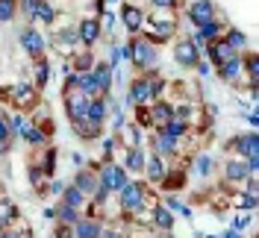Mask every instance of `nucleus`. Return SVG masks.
<instances>
[{
	"instance_id": "1",
	"label": "nucleus",
	"mask_w": 259,
	"mask_h": 238,
	"mask_svg": "<svg viewBox=\"0 0 259 238\" xmlns=\"http://www.w3.org/2000/svg\"><path fill=\"white\" fill-rule=\"evenodd\" d=\"M127 185V168L124 165H106L100 171V188L103 191H121Z\"/></svg>"
},
{
	"instance_id": "2",
	"label": "nucleus",
	"mask_w": 259,
	"mask_h": 238,
	"mask_svg": "<svg viewBox=\"0 0 259 238\" xmlns=\"http://www.w3.org/2000/svg\"><path fill=\"white\" fill-rule=\"evenodd\" d=\"M189 18L197 27H203L206 21H215V3L212 0H194L192 6H189Z\"/></svg>"
},
{
	"instance_id": "3",
	"label": "nucleus",
	"mask_w": 259,
	"mask_h": 238,
	"mask_svg": "<svg viewBox=\"0 0 259 238\" xmlns=\"http://www.w3.org/2000/svg\"><path fill=\"white\" fill-rule=\"evenodd\" d=\"M89 103H92V97H85L82 91H77V94H68V100H65V109H68L71 124H74V121H80V118H85Z\"/></svg>"
},
{
	"instance_id": "4",
	"label": "nucleus",
	"mask_w": 259,
	"mask_h": 238,
	"mask_svg": "<svg viewBox=\"0 0 259 238\" xmlns=\"http://www.w3.org/2000/svg\"><path fill=\"white\" fill-rule=\"evenodd\" d=\"M118 194H121V209H139L145 203V188L139 182H127Z\"/></svg>"
},
{
	"instance_id": "5",
	"label": "nucleus",
	"mask_w": 259,
	"mask_h": 238,
	"mask_svg": "<svg viewBox=\"0 0 259 238\" xmlns=\"http://www.w3.org/2000/svg\"><path fill=\"white\" fill-rule=\"evenodd\" d=\"M130 56H133V62L139 65V68H150V65H156V50L150 41H139V44H133L130 47Z\"/></svg>"
},
{
	"instance_id": "6",
	"label": "nucleus",
	"mask_w": 259,
	"mask_h": 238,
	"mask_svg": "<svg viewBox=\"0 0 259 238\" xmlns=\"http://www.w3.org/2000/svg\"><path fill=\"white\" fill-rule=\"evenodd\" d=\"M197 44L194 41H183V44H177V50H174V59H177L183 68H192V65H197Z\"/></svg>"
},
{
	"instance_id": "7",
	"label": "nucleus",
	"mask_w": 259,
	"mask_h": 238,
	"mask_svg": "<svg viewBox=\"0 0 259 238\" xmlns=\"http://www.w3.org/2000/svg\"><path fill=\"white\" fill-rule=\"evenodd\" d=\"M121 18H124V27H127L130 32L142 30V24H145V15H142V9H139V6H133V3L121 6Z\"/></svg>"
},
{
	"instance_id": "8",
	"label": "nucleus",
	"mask_w": 259,
	"mask_h": 238,
	"mask_svg": "<svg viewBox=\"0 0 259 238\" xmlns=\"http://www.w3.org/2000/svg\"><path fill=\"white\" fill-rule=\"evenodd\" d=\"M233 56H236V50L230 47L227 41H212V44H209V59L218 65V68H221L224 62H230Z\"/></svg>"
},
{
	"instance_id": "9",
	"label": "nucleus",
	"mask_w": 259,
	"mask_h": 238,
	"mask_svg": "<svg viewBox=\"0 0 259 238\" xmlns=\"http://www.w3.org/2000/svg\"><path fill=\"white\" fill-rule=\"evenodd\" d=\"M92 77L97 82V91H109V85H112V65L97 62L95 71H92Z\"/></svg>"
},
{
	"instance_id": "10",
	"label": "nucleus",
	"mask_w": 259,
	"mask_h": 238,
	"mask_svg": "<svg viewBox=\"0 0 259 238\" xmlns=\"http://www.w3.org/2000/svg\"><path fill=\"white\" fill-rule=\"evenodd\" d=\"M21 44H24V50H27V53L38 56V53L45 50V38H41L35 30H24V32H21Z\"/></svg>"
},
{
	"instance_id": "11",
	"label": "nucleus",
	"mask_w": 259,
	"mask_h": 238,
	"mask_svg": "<svg viewBox=\"0 0 259 238\" xmlns=\"http://www.w3.org/2000/svg\"><path fill=\"white\" fill-rule=\"evenodd\" d=\"M233 147H236L242 156H247V159H253L259 153V141H256V135H253V132H247V135H242V138H236Z\"/></svg>"
},
{
	"instance_id": "12",
	"label": "nucleus",
	"mask_w": 259,
	"mask_h": 238,
	"mask_svg": "<svg viewBox=\"0 0 259 238\" xmlns=\"http://www.w3.org/2000/svg\"><path fill=\"white\" fill-rule=\"evenodd\" d=\"M147 97H153L150 82H147V79H136V82L130 85V100H133V103H145Z\"/></svg>"
},
{
	"instance_id": "13",
	"label": "nucleus",
	"mask_w": 259,
	"mask_h": 238,
	"mask_svg": "<svg viewBox=\"0 0 259 238\" xmlns=\"http://www.w3.org/2000/svg\"><path fill=\"white\" fill-rule=\"evenodd\" d=\"M74 132H77L80 138H97L100 124H95L92 118H80V121H74Z\"/></svg>"
},
{
	"instance_id": "14",
	"label": "nucleus",
	"mask_w": 259,
	"mask_h": 238,
	"mask_svg": "<svg viewBox=\"0 0 259 238\" xmlns=\"http://www.w3.org/2000/svg\"><path fill=\"white\" fill-rule=\"evenodd\" d=\"M100 223L97 221H77V226H74V235L77 238H100Z\"/></svg>"
},
{
	"instance_id": "15",
	"label": "nucleus",
	"mask_w": 259,
	"mask_h": 238,
	"mask_svg": "<svg viewBox=\"0 0 259 238\" xmlns=\"http://www.w3.org/2000/svg\"><path fill=\"white\" fill-rule=\"evenodd\" d=\"M147 112H150V124L156 121V124H162V127H165L168 121H174V109H171L168 103H156L153 109H147Z\"/></svg>"
},
{
	"instance_id": "16",
	"label": "nucleus",
	"mask_w": 259,
	"mask_h": 238,
	"mask_svg": "<svg viewBox=\"0 0 259 238\" xmlns=\"http://www.w3.org/2000/svg\"><path fill=\"white\" fill-rule=\"evenodd\" d=\"M239 77H242V59H239V56H233L230 62L221 65V79H227V82H236Z\"/></svg>"
},
{
	"instance_id": "17",
	"label": "nucleus",
	"mask_w": 259,
	"mask_h": 238,
	"mask_svg": "<svg viewBox=\"0 0 259 238\" xmlns=\"http://www.w3.org/2000/svg\"><path fill=\"white\" fill-rule=\"evenodd\" d=\"M218 32H221V24H218V21H206V24L200 27V32L194 35V44H197V41H215Z\"/></svg>"
},
{
	"instance_id": "18",
	"label": "nucleus",
	"mask_w": 259,
	"mask_h": 238,
	"mask_svg": "<svg viewBox=\"0 0 259 238\" xmlns=\"http://www.w3.org/2000/svg\"><path fill=\"white\" fill-rule=\"evenodd\" d=\"M77 32H80V41H85V44H95L97 35H100V30H97V21H82Z\"/></svg>"
},
{
	"instance_id": "19",
	"label": "nucleus",
	"mask_w": 259,
	"mask_h": 238,
	"mask_svg": "<svg viewBox=\"0 0 259 238\" xmlns=\"http://www.w3.org/2000/svg\"><path fill=\"white\" fill-rule=\"evenodd\" d=\"M124 168H130V171H145V153L139 150V147H133L127 153V162H124Z\"/></svg>"
},
{
	"instance_id": "20",
	"label": "nucleus",
	"mask_w": 259,
	"mask_h": 238,
	"mask_svg": "<svg viewBox=\"0 0 259 238\" xmlns=\"http://www.w3.org/2000/svg\"><path fill=\"white\" fill-rule=\"evenodd\" d=\"M85 118H92L95 124H103V118H106V103H103V100H92V103H89V112H85Z\"/></svg>"
},
{
	"instance_id": "21",
	"label": "nucleus",
	"mask_w": 259,
	"mask_h": 238,
	"mask_svg": "<svg viewBox=\"0 0 259 238\" xmlns=\"http://www.w3.org/2000/svg\"><path fill=\"white\" fill-rule=\"evenodd\" d=\"M74 188L85 194V191H97V182H95V176H92V174L80 171V174H77V179H74Z\"/></svg>"
},
{
	"instance_id": "22",
	"label": "nucleus",
	"mask_w": 259,
	"mask_h": 238,
	"mask_svg": "<svg viewBox=\"0 0 259 238\" xmlns=\"http://www.w3.org/2000/svg\"><path fill=\"white\" fill-rule=\"evenodd\" d=\"M21 135H24V141H30V144H45V132H41V129H35V127L30 124V121L24 124Z\"/></svg>"
},
{
	"instance_id": "23",
	"label": "nucleus",
	"mask_w": 259,
	"mask_h": 238,
	"mask_svg": "<svg viewBox=\"0 0 259 238\" xmlns=\"http://www.w3.org/2000/svg\"><path fill=\"white\" fill-rule=\"evenodd\" d=\"M15 218H18V209L12 206L9 200H3V203H0V229H3L6 223H12Z\"/></svg>"
},
{
	"instance_id": "24",
	"label": "nucleus",
	"mask_w": 259,
	"mask_h": 238,
	"mask_svg": "<svg viewBox=\"0 0 259 238\" xmlns=\"http://www.w3.org/2000/svg\"><path fill=\"white\" fill-rule=\"evenodd\" d=\"M153 215H156V218H153V221H156V226H162V229H171V226H174V215H171V209L159 206Z\"/></svg>"
},
{
	"instance_id": "25",
	"label": "nucleus",
	"mask_w": 259,
	"mask_h": 238,
	"mask_svg": "<svg viewBox=\"0 0 259 238\" xmlns=\"http://www.w3.org/2000/svg\"><path fill=\"white\" fill-rule=\"evenodd\" d=\"M77 85L82 88V94H85V97L97 94V82H95V77H92V74H82V77H77Z\"/></svg>"
},
{
	"instance_id": "26",
	"label": "nucleus",
	"mask_w": 259,
	"mask_h": 238,
	"mask_svg": "<svg viewBox=\"0 0 259 238\" xmlns=\"http://www.w3.org/2000/svg\"><path fill=\"white\" fill-rule=\"evenodd\" d=\"M247 174L250 171H247V165H242V162H230L227 165V179H244Z\"/></svg>"
},
{
	"instance_id": "27",
	"label": "nucleus",
	"mask_w": 259,
	"mask_h": 238,
	"mask_svg": "<svg viewBox=\"0 0 259 238\" xmlns=\"http://www.w3.org/2000/svg\"><path fill=\"white\" fill-rule=\"evenodd\" d=\"M48 77H50V65L45 59H38L35 62V85L41 88V85H48Z\"/></svg>"
},
{
	"instance_id": "28",
	"label": "nucleus",
	"mask_w": 259,
	"mask_h": 238,
	"mask_svg": "<svg viewBox=\"0 0 259 238\" xmlns=\"http://www.w3.org/2000/svg\"><path fill=\"white\" fill-rule=\"evenodd\" d=\"M174 147H177V138L168 135V132H159V138H156V150H159V153H171Z\"/></svg>"
},
{
	"instance_id": "29",
	"label": "nucleus",
	"mask_w": 259,
	"mask_h": 238,
	"mask_svg": "<svg viewBox=\"0 0 259 238\" xmlns=\"http://www.w3.org/2000/svg\"><path fill=\"white\" fill-rule=\"evenodd\" d=\"M65 206H71V209H80L82 206V191H77L74 185L65 191Z\"/></svg>"
},
{
	"instance_id": "30",
	"label": "nucleus",
	"mask_w": 259,
	"mask_h": 238,
	"mask_svg": "<svg viewBox=\"0 0 259 238\" xmlns=\"http://www.w3.org/2000/svg\"><path fill=\"white\" fill-rule=\"evenodd\" d=\"M147 176H150V179H156V182H159L162 176H165V168H162V162H159L156 156L147 162Z\"/></svg>"
},
{
	"instance_id": "31",
	"label": "nucleus",
	"mask_w": 259,
	"mask_h": 238,
	"mask_svg": "<svg viewBox=\"0 0 259 238\" xmlns=\"http://www.w3.org/2000/svg\"><path fill=\"white\" fill-rule=\"evenodd\" d=\"M227 44L233 50H242L244 44H247V38H244V32H239V30H230V35H227Z\"/></svg>"
},
{
	"instance_id": "32",
	"label": "nucleus",
	"mask_w": 259,
	"mask_h": 238,
	"mask_svg": "<svg viewBox=\"0 0 259 238\" xmlns=\"http://www.w3.org/2000/svg\"><path fill=\"white\" fill-rule=\"evenodd\" d=\"M56 215H59V218H62L65 223H68V226H74V223L80 221V215H77V209L65 206V203H62V209H59V212H56Z\"/></svg>"
},
{
	"instance_id": "33",
	"label": "nucleus",
	"mask_w": 259,
	"mask_h": 238,
	"mask_svg": "<svg viewBox=\"0 0 259 238\" xmlns=\"http://www.w3.org/2000/svg\"><path fill=\"white\" fill-rule=\"evenodd\" d=\"M162 132H168V135H174V138H180V135L186 132V121H168V124L162 127Z\"/></svg>"
},
{
	"instance_id": "34",
	"label": "nucleus",
	"mask_w": 259,
	"mask_h": 238,
	"mask_svg": "<svg viewBox=\"0 0 259 238\" xmlns=\"http://www.w3.org/2000/svg\"><path fill=\"white\" fill-rule=\"evenodd\" d=\"M35 15L41 18L45 24H50V21H53V15H56V12H53V6H50V3H41V0H38V6H35Z\"/></svg>"
},
{
	"instance_id": "35",
	"label": "nucleus",
	"mask_w": 259,
	"mask_h": 238,
	"mask_svg": "<svg viewBox=\"0 0 259 238\" xmlns=\"http://www.w3.org/2000/svg\"><path fill=\"white\" fill-rule=\"evenodd\" d=\"M15 15V0H0V21H12Z\"/></svg>"
},
{
	"instance_id": "36",
	"label": "nucleus",
	"mask_w": 259,
	"mask_h": 238,
	"mask_svg": "<svg viewBox=\"0 0 259 238\" xmlns=\"http://www.w3.org/2000/svg\"><path fill=\"white\" fill-rule=\"evenodd\" d=\"M6 147H9V121L0 118V153H6Z\"/></svg>"
},
{
	"instance_id": "37",
	"label": "nucleus",
	"mask_w": 259,
	"mask_h": 238,
	"mask_svg": "<svg viewBox=\"0 0 259 238\" xmlns=\"http://www.w3.org/2000/svg\"><path fill=\"white\" fill-rule=\"evenodd\" d=\"M12 94H15L18 103H27V100L32 97V88H30V85H15V88H12Z\"/></svg>"
},
{
	"instance_id": "38",
	"label": "nucleus",
	"mask_w": 259,
	"mask_h": 238,
	"mask_svg": "<svg viewBox=\"0 0 259 238\" xmlns=\"http://www.w3.org/2000/svg\"><path fill=\"white\" fill-rule=\"evenodd\" d=\"M194 171H197L200 176H206L212 171V156H200V159H197V168H194Z\"/></svg>"
},
{
	"instance_id": "39",
	"label": "nucleus",
	"mask_w": 259,
	"mask_h": 238,
	"mask_svg": "<svg viewBox=\"0 0 259 238\" xmlns=\"http://www.w3.org/2000/svg\"><path fill=\"white\" fill-rule=\"evenodd\" d=\"M92 62H95V56H92V53H80V56H77V62H74V68L85 71V68H92Z\"/></svg>"
},
{
	"instance_id": "40",
	"label": "nucleus",
	"mask_w": 259,
	"mask_h": 238,
	"mask_svg": "<svg viewBox=\"0 0 259 238\" xmlns=\"http://www.w3.org/2000/svg\"><path fill=\"white\" fill-rule=\"evenodd\" d=\"M139 127H150V112L145 109V106H139V121H136Z\"/></svg>"
},
{
	"instance_id": "41",
	"label": "nucleus",
	"mask_w": 259,
	"mask_h": 238,
	"mask_svg": "<svg viewBox=\"0 0 259 238\" xmlns=\"http://www.w3.org/2000/svg\"><path fill=\"white\" fill-rule=\"evenodd\" d=\"M247 74L256 79V74H259V62H256V56H247Z\"/></svg>"
},
{
	"instance_id": "42",
	"label": "nucleus",
	"mask_w": 259,
	"mask_h": 238,
	"mask_svg": "<svg viewBox=\"0 0 259 238\" xmlns=\"http://www.w3.org/2000/svg\"><path fill=\"white\" fill-rule=\"evenodd\" d=\"M35 6H38V0H24V15L35 18Z\"/></svg>"
},
{
	"instance_id": "43",
	"label": "nucleus",
	"mask_w": 259,
	"mask_h": 238,
	"mask_svg": "<svg viewBox=\"0 0 259 238\" xmlns=\"http://www.w3.org/2000/svg\"><path fill=\"white\" fill-rule=\"evenodd\" d=\"M56 238H74V226H59V232H56Z\"/></svg>"
},
{
	"instance_id": "44",
	"label": "nucleus",
	"mask_w": 259,
	"mask_h": 238,
	"mask_svg": "<svg viewBox=\"0 0 259 238\" xmlns=\"http://www.w3.org/2000/svg\"><path fill=\"white\" fill-rule=\"evenodd\" d=\"M150 3H153L156 9H171V6H174V0H150Z\"/></svg>"
},
{
	"instance_id": "45",
	"label": "nucleus",
	"mask_w": 259,
	"mask_h": 238,
	"mask_svg": "<svg viewBox=\"0 0 259 238\" xmlns=\"http://www.w3.org/2000/svg\"><path fill=\"white\" fill-rule=\"evenodd\" d=\"M247 221H250V218H236V221H233V229H244Z\"/></svg>"
},
{
	"instance_id": "46",
	"label": "nucleus",
	"mask_w": 259,
	"mask_h": 238,
	"mask_svg": "<svg viewBox=\"0 0 259 238\" xmlns=\"http://www.w3.org/2000/svg\"><path fill=\"white\" fill-rule=\"evenodd\" d=\"M253 203H256V200H253V194H247V197H242V206H244V209H253Z\"/></svg>"
},
{
	"instance_id": "47",
	"label": "nucleus",
	"mask_w": 259,
	"mask_h": 238,
	"mask_svg": "<svg viewBox=\"0 0 259 238\" xmlns=\"http://www.w3.org/2000/svg\"><path fill=\"white\" fill-rule=\"evenodd\" d=\"M127 138H130V144H139V129H130Z\"/></svg>"
},
{
	"instance_id": "48",
	"label": "nucleus",
	"mask_w": 259,
	"mask_h": 238,
	"mask_svg": "<svg viewBox=\"0 0 259 238\" xmlns=\"http://www.w3.org/2000/svg\"><path fill=\"white\" fill-rule=\"evenodd\" d=\"M24 124H27V121H24V118H12V127H15L18 132H21V129H24Z\"/></svg>"
},
{
	"instance_id": "49",
	"label": "nucleus",
	"mask_w": 259,
	"mask_h": 238,
	"mask_svg": "<svg viewBox=\"0 0 259 238\" xmlns=\"http://www.w3.org/2000/svg\"><path fill=\"white\" fill-rule=\"evenodd\" d=\"M30 179H32V182H38V179H41V168H32V171H30Z\"/></svg>"
},
{
	"instance_id": "50",
	"label": "nucleus",
	"mask_w": 259,
	"mask_h": 238,
	"mask_svg": "<svg viewBox=\"0 0 259 238\" xmlns=\"http://www.w3.org/2000/svg\"><path fill=\"white\" fill-rule=\"evenodd\" d=\"M50 191H53V194H59V191H62V182H59V179H53V182H50Z\"/></svg>"
},
{
	"instance_id": "51",
	"label": "nucleus",
	"mask_w": 259,
	"mask_h": 238,
	"mask_svg": "<svg viewBox=\"0 0 259 238\" xmlns=\"http://www.w3.org/2000/svg\"><path fill=\"white\" fill-rule=\"evenodd\" d=\"M103 24H106V30H112V24H115V15H103Z\"/></svg>"
},
{
	"instance_id": "52",
	"label": "nucleus",
	"mask_w": 259,
	"mask_h": 238,
	"mask_svg": "<svg viewBox=\"0 0 259 238\" xmlns=\"http://www.w3.org/2000/svg\"><path fill=\"white\" fill-rule=\"evenodd\" d=\"M103 238H121V232H115V229H109V232H100Z\"/></svg>"
},
{
	"instance_id": "53",
	"label": "nucleus",
	"mask_w": 259,
	"mask_h": 238,
	"mask_svg": "<svg viewBox=\"0 0 259 238\" xmlns=\"http://www.w3.org/2000/svg\"><path fill=\"white\" fill-rule=\"evenodd\" d=\"M224 238H239V229H230V232H224Z\"/></svg>"
},
{
	"instance_id": "54",
	"label": "nucleus",
	"mask_w": 259,
	"mask_h": 238,
	"mask_svg": "<svg viewBox=\"0 0 259 238\" xmlns=\"http://www.w3.org/2000/svg\"><path fill=\"white\" fill-rule=\"evenodd\" d=\"M0 238H21V235H18V232H3Z\"/></svg>"
}]
</instances>
